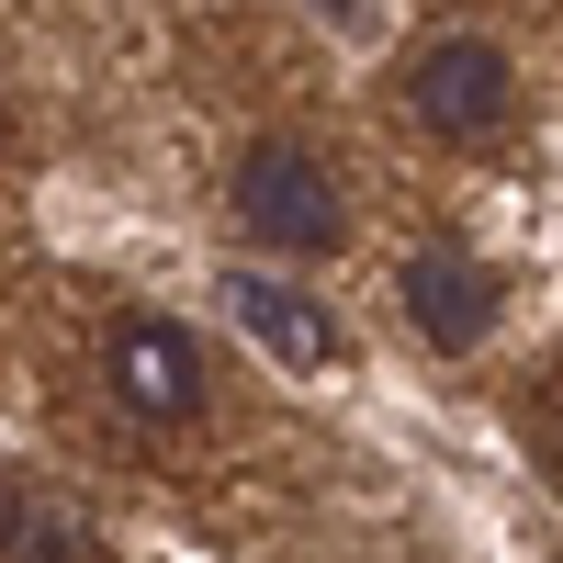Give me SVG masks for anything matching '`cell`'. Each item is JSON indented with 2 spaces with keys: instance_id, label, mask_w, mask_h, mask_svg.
<instances>
[{
  "instance_id": "4",
  "label": "cell",
  "mask_w": 563,
  "mask_h": 563,
  "mask_svg": "<svg viewBox=\"0 0 563 563\" xmlns=\"http://www.w3.org/2000/svg\"><path fill=\"white\" fill-rule=\"evenodd\" d=\"M102 384H113V406L135 417V429L203 417V361H192V339H180L169 316H124L113 327V339H102Z\"/></svg>"
},
{
  "instance_id": "1",
  "label": "cell",
  "mask_w": 563,
  "mask_h": 563,
  "mask_svg": "<svg viewBox=\"0 0 563 563\" xmlns=\"http://www.w3.org/2000/svg\"><path fill=\"white\" fill-rule=\"evenodd\" d=\"M225 214H238L271 260H327V249L350 238V192H339V169H327L316 147H294V135H260V147H238V169H225Z\"/></svg>"
},
{
  "instance_id": "5",
  "label": "cell",
  "mask_w": 563,
  "mask_h": 563,
  "mask_svg": "<svg viewBox=\"0 0 563 563\" xmlns=\"http://www.w3.org/2000/svg\"><path fill=\"white\" fill-rule=\"evenodd\" d=\"M225 316H238L249 350H271L282 372H339V361H350V327L327 316L316 294L271 282V271H225Z\"/></svg>"
},
{
  "instance_id": "3",
  "label": "cell",
  "mask_w": 563,
  "mask_h": 563,
  "mask_svg": "<svg viewBox=\"0 0 563 563\" xmlns=\"http://www.w3.org/2000/svg\"><path fill=\"white\" fill-rule=\"evenodd\" d=\"M395 305H406V327L429 350H485L496 339V271L474 260V249H451V238H417L406 260H395Z\"/></svg>"
},
{
  "instance_id": "6",
  "label": "cell",
  "mask_w": 563,
  "mask_h": 563,
  "mask_svg": "<svg viewBox=\"0 0 563 563\" xmlns=\"http://www.w3.org/2000/svg\"><path fill=\"white\" fill-rule=\"evenodd\" d=\"M12 563H102V530L79 519V507H23V541Z\"/></svg>"
},
{
  "instance_id": "7",
  "label": "cell",
  "mask_w": 563,
  "mask_h": 563,
  "mask_svg": "<svg viewBox=\"0 0 563 563\" xmlns=\"http://www.w3.org/2000/svg\"><path fill=\"white\" fill-rule=\"evenodd\" d=\"M12 541H23V485L0 474V563H12Z\"/></svg>"
},
{
  "instance_id": "2",
  "label": "cell",
  "mask_w": 563,
  "mask_h": 563,
  "mask_svg": "<svg viewBox=\"0 0 563 563\" xmlns=\"http://www.w3.org/2000/svg\"><path fill=\"white\" fill-rule=\"evenodd\" d=\"M507 102H519V68H507L496 34H429V45L406 57V113L429 124V135H451V147L496 135Z\"/></svg>"
}]
</instances>
